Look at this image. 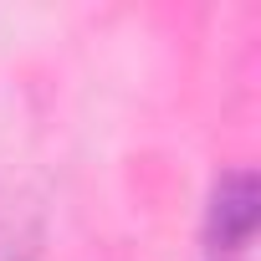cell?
<instances>
[{
	"label": "cell",
	"mask_w": 261,
	"mask_h": 261,
	"mask_svg": "<svg viewBox=\"0 0 261 261\" xmlns=\"http://www.w3.org/2000/svg\"><path fill=\"white\" fill-rule=\"evenodd\" d=\"M0 261H41V205L0 185Z\"/></svg>",
	"instance_id": "2"
},
{
	"label": "cell",
	"mask_w": 261,
	"mask_h": 261,
	"mask_svg": "<svg viewBox=\"0 0 261 261\" xmlns=\"http://www.w3.org/2000/svg\"><path fill=\"white\" fill-rule=\"evenodd\" d=\"M261 220V195H256V174L251 169H225L210 190L205 205V251L210 261H236Z\"/></svg>",
	"instance_id": "1"
},
{
	"label": "cell",
	"mask_w": 261,
	"mask_h": 261,
	"mask_svg": "<svg viewBox=\"0 0 261 261\" xmlns=\"http://www.w3.org/2000/svg\"><path fill=\"white\" fill-rule=\"evenodd\" d=\"M205 261H210V256H205Z\"/></svg>",
	"instance_id": "3"
}]
</instances>
